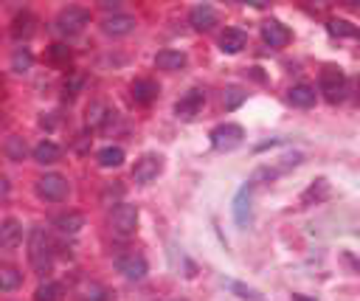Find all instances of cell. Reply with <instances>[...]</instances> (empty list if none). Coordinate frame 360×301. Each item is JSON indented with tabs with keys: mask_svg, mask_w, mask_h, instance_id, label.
I'll list each match as a JSON object with an SVG mask.
<instances>
[{
	"mask_svg": "<svg viewBox=\"0 0 360 301\" xmlns=\"http://www.w3.org/2000/svg\"><path fill=\"white\" fill-rule=\"evenodd\" d=\"M85 85V79H82V74H71V79H65V85H63V90H65V99H74L76 93H79V87Z\"/></svg>",
	"mask_w": 360,
	"mask_h": 301,
	"instance_id": "33",
	"label": "cell"
},
{
	"mask_svg": "<svg viewBox=\"0 0 360 301\" xmlns=\"http://www.w3.org/2000/svg\"><path fill=\"white\" fill-rule=\"evenodd\" d=\"M293 301H315V298H307V296H298V293H295V296H293Z\"/></svg>",
	"mask_w": 360,
	"mask_h": 301,
	"instance_id": "37",
	"label": "cell"
},
{
	"mask_svg": "<svg viewBox=\"0 0 360 301\" xmlns=\"http://www.w3.org/2000/svg\"><path fill=\"white\" fill-rule=\"evenodd\" d=\"M63 298V285H56V282H45L34 290V301H59Z\"/></svg>",
	"mask_w": 360,
	"mask_h": 301,
	"instance_id": "29",
	"label": "cell"
},
{
	"mask_svg": "<svg viewBox=\"0 0 360 301\" xmlns=\"http://www.w3.org/2000/svg\"><path fill=\"white\" fill-rule=\"evenodd\" d=\"M248 45V34L239 32V28H225V32L220 34V48L223 54H239Z\"/></svg>",
	"mask_w": 360,
	"mask_h": 301,
	"instance_id": "16",
	"label": "cell"
},
{
	"mask_svg": "<svg viewBox=\"0 0 360 301\" xmlns=\"http://www.w3.org/2000/svg\"><path fill=\"white\" fill-rule=\"evenodd\" d=\"M290 104L295 107H313L315 104V87L313 85H293L290 93H287Z\"/></svg>",
	"mask_w": 360,
	"mask_h": 301,
	"instance_id": "20",
	"label": "cell"
},
{
	"mask_svg": "<svg viewBox=\"0 0 360 301\" xmlns=\"http://www.w3.org/2000/svg\"><path fill=\"white\" fill-rule=\"evenodd\" d=\"M0 96H3V79H0Z\"/></svg>",
	"mask_w": 360,
	"mask_h": 301,
	"instance_id": "38",
	"label": "cell"
},
{
	"mask_svg": "<svg viewBox=\"0 0 360 301\" xmlns=\"http://www.w3.org/2000/svg\"><path fill=\"white\" fill-rule=\"evenodd\" d=\"M208 138H212V146H214V149H220V153H231V149H236L239 144H243L245 130L239 127V124L225 122V124H217Z\"/></svg>",
	"mask_w": 360,
	"mask_h": 301,
	"instance_id": "3",
	"label": "cell"
},
{
	"mask_svg": "<svg viewBox=\"0 0 360 301\" xmlns=\"http://www.w3.org/2000/svg\"><path fill=\"white\" fill-rule=\"evenodd\" d=\"M32 65H34L32 51H28V48H17L14 56H12V71H17V74H28V71H32Z\"/></svg>",
	"mask_w": 360,
	"mask_h": 301,
	"instance_id": "28",
	"label": "cell"
},
{
	"mask_svg": "<svg viewBox=\"0 0 360 301\" xmlns=\"http://www.w3.org/2000/svg\"><path fill=\"white\" fill-rule=\"evenodd\" d=\"M115 267H118V274H124V276L133 279V282H138V279L146 276V259H144L141 254H127V256H122V259L115 262Z\"/></svg>",
	"mask_w": 360,
	"mask_h": 301,
	"instance_id": "11",
	"label": "cell"
},
{
	"mask_svg": "<svg viewBox=\"0 0 360 301\" xmlns=\"http://www.w3.org/2000/svg\"><path fill=\"white\" fill-rule=\"evenodd\" d=\"M251 192H254V186L248 183V186L239 189L236 197H234V220H236L239 228H248L251 220H254V214H251Z\"/></svg>",
	"mask_w": 360,
	"mask_h": 301,
	"instance_id": "10",
	"label": "cell"
},
{
	"mask_svg": "<svg viewBox=\"0 0 360 301\" xmlns=\"http://www.w3.org/2000/svg\"><path fill=\"white\" fill-rule=\"evenodd\" d=\"M321 93H324V99H326L329 104L344 102V96H346V76H344L341 68L326 65V68L321 71Z\"/></svg>",
	"mask_w": 360,
	"mask_h": 301,
	"instance_id": "2",
	"label": "cell"
},
{
	"mask_svg": "<svg viewBox=\"0 0 360 301\" xmlns=\"http://www.w3.org/2000/svg\"><path fill=\"white\" fill-rule=\"evenodd\" d=\"M130 93H133L135 104H153L158 99V85L153 79H135L130 85Z\"/></svg>",
	"mask_w": 360,
	"mask_h": 301,
	"instance_id": "14",
	"label": "cell"
},
{
	"mask_svg": "<svg viewBox=\"0 0 360 301\" xmlns=\"http://www.w3.org/2000/svg\"><path fill=\"white\" fill-rule=\"evenodd\" d=\"M54 228L59 234H76L79 228H85V217L79 212H68V214H59L54 217Z\"/></svg>",
	"mask_w": 360,
	"mask_h": 301,
	"instance_id": "22",
	"label": "cell"
},
{
	"mask_svg": "<svg viewBox=\"0 0 360 301\" xmlns=\"http://www.w3.org/2000/svg\"><path fill=\"white\" fill-rule=\"evenodd\" d=\"M37 194L43 200H51V203H59L68 197V180L63 175H45L37 180Z\"/></svg>",
	"mask_w": 360,
	"mask_h": 301,
	"instance_id": "6",
	"label": "cell"
},
{
	"mask_svg": "<svg viewBox=\"0 0 360 301\" xmlns=\"http://www.w3.org/2000/svg\"><path fill=\"white\" fill-rule=\"evenodd\" d=\"M217 20H220L217 9H214V6H208V3L194 6V9H192V14H189V23L197 28V32H208V28H214V25H217Z\"/></svg>",
	"mask_w": 360,
	"mask_h": 301,
	"instance_id": "12",
	"label": "cell"
},
{
	"mask_svg": "<svg viewBox=\"0 0 360 301\" xmlns=\"http://www.w3.org/2000/svg\"><path fill=\"white\" fill-rule=\"evenodd\" d=\"M76 301H110V293L99 282H82L76 287Z\"/></svg>",
	"mask_w": 360,
	"mask_h": 301,
	"instance_id": "19",
	"label": "cell"
},
{
	"mask_svg": "<svg viewBox=\"0 0 360 301\" xmlns=\"http://www.w3.org/2000/svg\"><path fill=\"white\" fill-rule=\"evenodd\" d=\"M3 155H6L9 161L20 164V161H25V155H28V146H25V141H23L20 135H9V138L3 141Z\"/></svg>",
	"mask_w": 360,
	"mask_h": 301,
	"instance_id": "23",
	"label": "cell"
},
{
	"mask_svg": "<svg viewBox=\"0 0 360 301\" xmlns=\"http://www.w3.org/2000/svg\"><path fill=\"white\" fill-rule=\"evenodd\" d=\"M87 141H90L87 135H79V141L74 144V149H76V153H87Z\"/></svg>",
	"mask_w": 360,
	"mask_h": 301,
	"instance_id": "36",
	"label": "cell"
},
{
	"mask_svg": "<svg viewBox=\"0 0 360 301\" xmlns=\"http://www.w3.org/2000/svg\"><path fill=\"white\" fill-rule=\"evenodd\" d=\"M302 158L304 155H287V158H279V164H273V166H259L256 172H254V177H251V186L254 183H262V180H276L279 175H284L287 169H293V166H298L302 164Z\"/></svg>",
	"mask_w": 360,
	"mask_h": 301,
	"instance_id": "9",
	"label": "cell"
},
{
	"mask_svg": "<svg viewBox=\"0 0 360 301\" xmlns=\"http://www.w3.org/2000/svg\"><path fill=\"white\" fill-rule=\"evenodd\" d=\"M23 243V225L17 223V220H3V223H0V245H3V248H17Z\"/></svg>",
	"mask_w": 360,
	"mask_h": 301,
	"instance_id": "15",
	"label": "cell"
},
{
	"mask_svg": "<svg viewBox=\"0 0 360 301\" xmlns=\"http://www.w3.org/2000/svg\"><path fill=\"white\" fill-rule=\"evenodd\" d=\"M133 28H135V17H130V14H113V17L104 20V32L110 37H124V34L133 32Z\"/></svg>",
	"mask_w": 360,
	"mask_h": 301,
	"instance_id": "17",
	"label": "cell"
},
{
	"mask_svg": "<svg viewBox=\"0 0 360 301\" xmlns=\"http://www.w3.org/2000/svg\"><path fill=\"white\" fill-rule=\"evenodd\" d=\"M96 158H99V164H102L104 169H115V166L124 164V149H122V146H104Z\"/></svg>",
	"mask_w": 360,
	"mask_h": 301,
	"instance_id": "26",
	"label": "cell"
},
{
	"mask_svg": "<svg viewBox=\"0 0 360 301\" xmlns=\"http://www.w3.org/2000/svg\"><path fill=\"white\" fill-rule=\"evenodd\" d=\"M245 96H248V93H245L243 87H228V90H225V96H223V104H225V110H236L239 104L245 102Z\"/></svg>",
	"mask_w": 360,
	"mask_h": 301,
	"instance_id": "32",
	"label": "cell"
},
{
	"mask_svg": "<svg viewBox=\"0 0 360 301\" xmlns=\"http://www.w3.org/2000/svg\"><path fill=\"white\" fill-rule=\"evenodd\" d=\"M155 65H158V71H180L186 65V54L183 51H161L155 56Z\"/></svg>",
	"mask_w": 360,
	"mask_h": 301,
	"instance_id": "21",
	"label": "cell"
},
{
	"mask_svg": "<svg viewBox=\"0 0 360 301\" xmlns=\"http://www.w3.org/2000/svg\"><path fill=\"white\" fill-rule=\"evenodd\" d=\"M28 259H32V265L40 270V274H48L51 270V251H54V243L48 239V234L43 228H34L32 231V239H28Z\"/></svg>",
	"mask_w": 360,
	"mask_h": 301,
	"instance_id": "1",
	"label": "cell"
},
{
	"mask_svg": "<svg viewBox=\"0 0 360 301\" xmlns=\"http://www.w3.org/2000/svg\"><path fill=\"white\" fill-rule=\"evenodd\" d=\"M48 59H51L54 65H68V63H71V51H68V45L54 43V45L48 48Z\"/></svg>",
	"mask_w": 360,
	"mask_h": 301,
	"instance_id": "31",
	"label": "cell"
},
{
	"mask_svg": "<svg viewBox=\"0 0 360 301\" xmlns=\"http://www.w3.org/2000/svg\"><path fill=\"white\" fill-rule=\"evenodd\" d=\"M0 124H3V113H0Z\"/></svg>",
	"mask_w": 360,
	"mask_h": 301,
	"instance_id": "39",
	"label": "cell"
},
{
	"mask_svg": "<svg viewBox=\"0 0 360 301\" xmlns=\"http://www.w3.org/2000/svg\"><path fill=\"white\" fill-rule=\"evenodd\" d=\"M329 34H335V37H355L357 34V28L349 23V20H329Z\"/></svg>",
	"mask_w": 360,
	"mask_h": 301,
	"instance_id": "30",
	"label": "cell"
},
{
	"mask_svg": "<svg viewBox=\"0 0 360 301\" xmlns=\"http://www.w3.org/2000/svg\"><path fill=\"white\" fill-rule=\"evenodd\" d=\"M9 189H12V186H9V177L0 175V197H9Z\"/></svg>",
	"mask_w": 360,
	"mask_h": 301,
	"instance_id": "35",
	"label": "cell"
},
{
	"mask_svg": "<svg viewBox=\"0 0 360 301\" xmlns=\"http://www.w3.org/2000/svg\"><path fill=\"white\" fill-rule=\"evenodd\" d=\"M203 104H205V93L200 87H192L189 93L175 104V113H177L180 122H194V118L200 115V110H203Z\"/></svg>",
	"mask_w": 360,
	"mask_h": 301,
	"instance_id": "8",
	"label": "cell"
},
{
	"mask_svg": "<svg viewBox=\"0 0 360 301\" xmlns=\"http://www.w3.org/2000/svg\"><path fill=\"white\" fill-rule=\"evenodd\" d=\"M110 225H113L115 234H122V236L135 234V228H138V208L130 205V203H118L113 208V214H110Z\"/></svg>",
	"mask_w": 360,
	"mask_h": 301,
	"instance_id": "4",
	"label": "cell"
},
{
	"mask_svg": "<svg viewBox=\"0 0 360 301\" xmlns=\"http://www.w3.org/2000/svg\"><path fill=\"white\" fill-rule=\"evenodd\" d=\"M164 172V158L161 155H144L141 161H135V166H133V180L135 183H141V186H146V183H153V180L158 177Z\"/></svg>",
	"mask_w": 360,
	"mask_h": 301,
	"instance_id": "5",
	"label": "cell"
},
{
	"mask_svg": "<svg viewBox=\"0 0 360 301\" xmlns=\"http://www.w3.org/2000/svg\"><path fill=\"white\" fill-rule=\"evenodd\" d=\"M59 155H63V149H59V144H54V141H40L34 146V161L37 164H56Z\"/></svg>",
	"mask_w": 360,
	"mask_h": 301,
	"instance_id": "24",
	"label": "cell"
},
{
	"mask_svg": "<svg viewBox=\"0 0 360 301\" xmlns=\"http://www.w3.org/2000/svg\"><path fill=\"white\" fill-rule=\"evenodd\" d=\"M324 197H329V183H326L324 177H318V180H313V186L302 194V203H304V205H310L313 200L318 203V200H324Z\"/></svg>",
	"mask_w": 360,
	"mask_h": 301,
	"instance_id": "27",
	"label": "cell"
},
{
	"mask_svg": "<svg viewBox=\"0 0 360 301\" xmlns=\"http://www.w3.org/2000/svg\"><path fill=\"white\" fill-rule=\"evenodd\" d=\"M231 290H234V293H239V296H243V298H251V301H262V298H259V293H254L251 287H245V285H239V282H234V285H231Z\"/></svg>",
	"mask_w": 360,
	"mask_h": 301,
	"instance_id": "34",
	"label": "cell"
},
{
	"mask_svg": "<svg viewBox=\"0 0 360 301\" xmlns=\"http://www.w3.org/2000/svg\"><path fill=\"white\" fill-rule=\"evenodd\" d=\"M20 282H23V274L17 267H12V265H0V290H17L20 287Z\"/></svg>",
	"mask_w": 360,
	"mask_h": 301,
	"instance_id": "25",
	"label": "cell"
},
{
	"mask_svg": "<svg viewBox=\"0 0 360 301\" xmlns=\"http://www.w3.org/2000/svg\"><path fill=\"white\" fill-rule=\"evenodd\" d=\"M87 23H90V12L79 9V6H71L65 12H59V17H56V28L63 34H79Z\"/></svg>",
	"mask_w": 360,
	"mask_h": 301,
	"instance_id": "7",
	"label": "cell"
},
{
	"mask_svg": "<svg viewBox=\"0 0 360 301\" xmlns=\"http://www.w3.org/2000/svg\"><path fill=\"white\" fill-rule=\"evenodd\" d=\"M262 40H265L270 48H284V45L290 43V32H287L282 23L270 20V23L262 25Z\"/></svg>",
	"mask_w": 360,
	"mask_h": 301,
	"instance_id": "13",
	"label": "cell"
},
{
	"mask_svg": "<svg viewBox=\"0 0 360 301\" xmlns=\"http://www.w3.org/2000/svg\"><path fill=\"white\" fill-rule=\"evenodd\" d=\"M34 32H37V17H34L32 12H23V14H17V17H14L12 34H14L17 40H28V37H34Z\"/></svg>",
	"mask_w": 360,
	"mask_h": 301,
	"instance_id": "18",
	"label": "cell"
}]
</instances>
